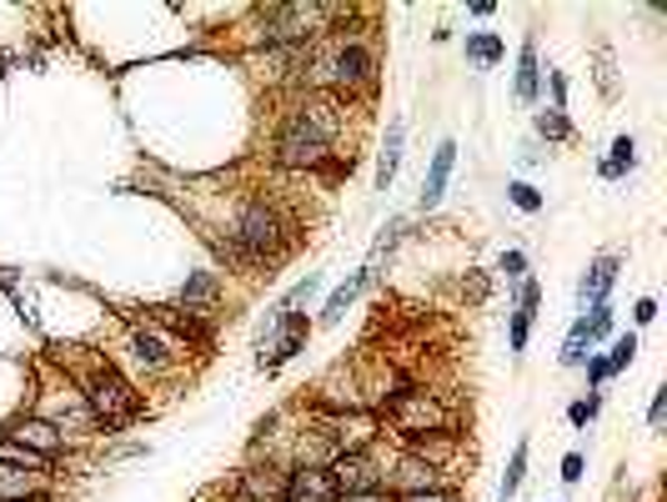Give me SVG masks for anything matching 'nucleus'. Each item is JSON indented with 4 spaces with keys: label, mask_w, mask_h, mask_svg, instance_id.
Here are the masks:
<instances>
[{
    "label": "nucleus",
    "mask_w": 667,
    "mask_h": 502,
    "mask_svg": "<svg viewBox=\"0 0 667 502\" xmlns=\"http://www.w3.org/2000/svg\"><path fill=\"white\" fill-rule=\"evenodd\" d=\"M206 247L216 251V262L226 272H251V277L262 272V277H272L297 247V222L276 197L251 191V197L236 201L231 222L222 231H206Z\"/></svg>",
    "instance_id": "nucleus-1"
},
{
    "label": "nucleus",
    "mask_w": 667,
    "mask_h": 502,
    "mask_svg": "<svg viewBox=\"0 0 667 502\" xmlns=\"http://www.w3.org/2000/svg\"><path fill=\"white\" fill-rule=\"evenodd\" d=\"M347 121V101L327 91H301L272 131V166L276 172H327L341 176L337 136Z\"/></svg>",
    "instance_id": "nucleus-2"
},
{
    "label": "nucleus",
    "mask_w": 667,
    "mask_h": 502,
    "mask_svg": "<svg viewBox=\"0 0 667 502\" xmlns=\"http://www.w3.org/2000/svg\"><path fill=\"white\" fill-rule=\"evenodd\" d=\"M76 397L80 407L91 412L96 432H126V427H136L151 412L141 387L105 357H91L86 367H76Z\"/></svg>",
    "instance_id": "nucleus-3"
},
{
    "label": "nucleus",
    "mask_w": 667,
    "mask_h": 502,
    "mask_svg": "<svg viewBox=\"0 0 667 502\" xmlns=\"http://www.w3.org/2000/svg\"><path fill=\"white\" fill-rule=\"evenodd\" d=\"M126 357H131V367H141L146 377H166V372L181 367V347L171 342L166 331L151 327V322H131V331H126Z\"/></svg>",
    "instance_id": "nucleus-4"
},
{
    "label": "nucleus",
    "mask_w": 667,
    "mask_h": 502,
    "mask_svg": "<svg viewBox=\"0 0 667 502\" xmlns=\"http://www.w3.org/2000/svg\"><path fill=\"white\" fill-rule=\"evenodd\" d=\"M327 473H331V488H337V502L341 498H356V492H372V488H387V482H381L377 448H367V452H337Z\"/></svg>",
    "instance_id": "nucleus-5"
},
{
    "label": "nucleus",
    "mask_w": 667,
    "mask_h": 502,
    "mask_svg": "<svg viewBox=\"0 0 667 502\" xmlns=\"http://www.w3.org/2000/svg\"><path fill=\"white\" fill-rule=\"evenodd\" d=\"M0 427H5V432H11L15 442H26L30 452H40V457H46L51 467H61V457H71L66 432H61L55 423H46L40 412H15L11 423H0Z\"/></svg>",
    "instance_id": "nucleus-6"
},
{
    "label": "nucleus",
    "mask_w": 667,
    "mask_h": 502,
    "mask_svg": "<svg viewBox=\"0 0 667 502\" xmlns=\"http://www.w3.org/2000/svg\"><path fill=\"white\" fill-rule=\"evenodd\" d=\"M542 306V287H537L532 277L523 281V287H512V312H507V352H512V362L523 367V357H527V342H532V327H537V312Z\"/></svg>",
    "instance_id": "nucleus-7"
},
{
    "label": "nucleus",
    "mask_w": 667,
    "mask_h": 502,
    "mask_svg": "<svg viewBox=\"0 0 667 502\" xmlns=\"http://www.w3.org/2000/svg\"><path fill=\"white\" fill-rule=\"evenodd\" d=\"M542 36L527 30L523 36V51H517V71H512V101L523 111H537L542 106Z\"/></svg>",
    "instance_id": "nucleus-8"
},
{
    "label": "nucleus",
    "mask_w": 667,
    "mask_h": 502,
    "mask_svg": "<svg viewBox=\"0 0 667 502\" xmlns=\"http://www.w3.org/2000/svg\"><path fill=\"white\" fill-rule=\"evenodd\" d=\"M287 473L291 467L281 463V457H262V463H247L236 473L231 492H241V498H251V502H281L287 498Z\"/></svg>",
    "instance_id": "nucleus-9"
},
{
    "label": "nucleus",
    "mask_w": 667,
    "mask_h": 502,
    "mask_svg": "<svg viewBox=\"0 0 667 502\" xmlns=\"http://www.w3.org/2000/svg\"><path fill=\"white\" fill-rule=\"evenodd\" d=\"M617 277H622V256L617 251H597L588 262V272L577 277V312H588L597 302H613Z\"/></svg>",
    "instance_id": "nucleus-10"
},
{
    "label": "nucleus",
    "mask_w": 667,
    "mask_h": 502,
    "mask_svg": "<svg viewBox=\"0 0 667 502\" xmlns=\"http://www.w3.org/2000/svg\"><path fill=\"white\" fill-rule=\"evenodd\" d=\"M222 297H226V287L216 272H186L181 291H176V306L201 322H222Z\"/></svg>",
    "instance_id": "nucleus-11"
},
{
    "label": "nucleus",
    "mask_w": 667,
    "mask_h": 502,
    "mask_svg": "<svg viewBox=\"0 0 667 502\" xmlns=\"http://www.w3.org/2000/svg\"><path fill=\"white\" fill-rule=\"evenodd\" d=\"M452 172H457V141L452 136H442L432 151V161H427V176H421V191H417V212H437L446 197V186H452Z\"/></svg>",
    "instance_id": "nucleus-12"
},
{
    "label": "nucleus",
    "mask_w": 667,
    "mask_h": 502,
    "mask_svg": "<svg viewBox=\"0 0 667 502\" xmlns=\"http://www.w3.org/2000/svg\"><path fill=\"white\" fill-rule=\"evenodd\" d=\"M312 317H306V312H301V317H291V327L281 331V337H276L272 347H266V352H256V372H262V377H276V372L281 367H291V362L301 357V352H306V342H312Z\"/></svg>",
    "instance_id": "nucleus-13"
},
{
    "label": "nucleus",
    "mask_w": 667,
    "mask_h": 502,
    "mask_svg": "<svg viewBox=\"0 0 667 502\" xmlns=\"http://www.w3.org/2000/svg\"><path fill=\"white\" fill-rule=\"evenodd\" d=\"M377 287V277H372L367 266H356L352 277L341 281L337 291H331L327 302H322V312H316L312 317V327H322V331H331V327H341V322H347V312H352L356 302H362V297H367V291Z\"/></svg>",
    "instance_id": "nucleus-14"
},
{
    "label": "nucleus",
    "mask_w": 667,
    "mask_h": 502,
    "mask_svg": "<svg viewBox=\"0 0 667 502\" xmlns=\"http://www.w3.org/2000/svg\"><path fill=\"white\" fill-rule=\"evenodd\" d=\"M402 156H406V121H387V136H381V151H377V191L387 197L397 186V172H402Z\"/></svg>",
    "instance_id": "nucleus-15"
},
{
    "label": "nucleus",
    "mask_w": 667,
    "mask_h": 502,
    "mask_svg": "<svg viewBox=\"0 0 667 502\" xmlns=\"http://www.w3.org/2000/svg\"><path fill=\"white\" fill-rule=\"evenodd\" d=\"M462 55H467V66L477 71V76H487V71H498L502 61H507V40H502L498 30H467V36H462Z\"/></svg>",
    "instance_id": "nucleus-16"
},
{
    "label": "nucleus",
    "mask_w": 667,
    "mask_h": 502,
    "mask_svg": "<svg viewBox=\"0 0 667 502\" xmlns=\"http://www.w3.org/2000/svg\"><path fill=\"white\" fill-rule=\"evenodd\" d=\"M412 237V216H392V222L377 231V241H372V256H367V272L381 281V272L397 262V251H402V241Z\"/></svg>",
    "instance_id": "nucleus-17"
},
{
    "label": "nucleus",
    "mask_w": 667,
    "mask_h": 502,
    "mask_svg": "<svg viewBox=\"0 0 667 502\" xmlns=\"http://www.w3.org/2000/svg\"><path fill=\"white\" fill-rule=\"evenodd\" d=\"M638 161H642V151H638V136L632 131H622L613 146H607V156L597 161V181H628L632 172H638Z\"/></svg>",
    "instance_id": "nucleus-18"
},
{
    "label": "nucleus",
    "mask_w": 667,
    "mask_h": 502,
    "mask_svg": "<svg viewBox=\"0 0 667 502\" xmlns=\"http://www.w3.org/2000/svg\"><path fill=\"white\" fill-rule=\"evenodd\" d=\"M287 498L291 502H337L327 467H291L287 473Z\"/></svg>",
    "instance_id": "nucleus-19"
},
{
    "label": "nucleus",
    "mask_w": 667,
    "mask_h": 502,
    "mask_svg": "<svg viewBox=\"0 0 667 502\" xmlns=\"http://www.w3.org/2000/svg\"><path fill=\"white\" fill-rule=\"evenodd\" d=\"M51 488L46 473H26V467H5L0 463V502H30Z\"/></svg>",
    "instance_id": "nucleus-20"
},
{
    "label": "nucleus",
    "mask_w": 667,
    "mask_h": 502,
    "mask_svg": "<svg viewBox=\"0 0 667 502\" xmlns=\"http://www.w3.org/2000/svg\"><path fill=\"white\" fill-rule=\"evenodd\" d=\"M527 467H532V437H517V448H512V457H507V473H502V482H498V502H512L523 492Z\"/></svg>",
    "instance_id": "nucleus-21"
},
{
    "label": "nucleus",
    "mask_w": 667,
    "mask_h": 502,
    "mask_svg": "<svg viewBox=\"0 0 667 502\" xmlns=\"http://www.w3.org/2000/svg\"><path fill=\"white\" fill-rule=\"evenodd\" d=\"M572 121H567V111H552V106H537L532 111V141L542 146H567L572 141Z\"/></svg>",
    "instance_id": "nucleus-22"
},
{
    "label": "nucleus",
    "mask_w": 667,
    "mask_h": 502,
    "mask_svg": "<svg viewBox=\"0 0 667 502\" xmlns=\"http://www.w3.org/2000/svg\"><path fill=\"white\" fill-rule=\"evenodd\" d=\"M588 352H597V347H592V337H588V322L572 317V327H567L563 347H557V367H563V372H582Z\"/></svg>",
    "instance_id": "nucleus-23"
},
{
    "label": "nucleus",
    "mask_w": 667,
    "mask_h": 502,
    "mask_svg": "<svg viewBox=\"0 0 667 502\" xmlns=\"http://www.w3.org/2000/svg\"><path fill=\"white\" fill-rule=\"evenodd\" d=\"M577 317L588 322L592 347H607L617 337V306L613 302H597V306H588V312H577Z\"/></svg>",
    "instance_id": "nucleus-24"
},
{
    "label": "nucleus",
    "mask_w": 667,
    "mask_h": 502,
    "mask_svg": "<svg viewBox=\"0 0 667 502\" xmlns=\"http://www.w3.org/2000/svg\"><path fill=\"white\" fill-rule=\"evenodd\" d=\"M638 352H642V337H638V331H617L602 357H607V372H613V377H622V372L638 362Z\"/></svg>",
    "instance_id": "nucleus-25"
},
{
    "label": "nucleus",
    "mask_w": 667,
    "mask_h": 502,
    "mask_svg": "<svg viewBox=\"0 0 667 502\" xmlns=\"http://www.w3.org/2000/svg\"><path fill=\"white\" fill-rule=\"evenodd\" d=\"M322 287H327V277H322V272H306V277H301V281H291V287L281 291L276 302H281V306H291V312H301V306H312L316 297H322Z\"/></svg>",
    "instance_id": "nucleus-26"
},
{
    "label": "nucleus",
    "mask_w": 667,
    "mask_h": 502,
    "mask_svg": "<svg viewBox=\"0 0 667 502\" xmlns=\"http://www.w3.org/2000/svg\"><path fill=\"white\" fill-rule=\"evenodd\" d=\"M597 417H602V392H582L567 402V427H572V432H588Z\"/></svg>",
    "instance_id": "nucleus-27"
},
{
    "label": "nucleus",
    "mask_w": 667,
    "mask_h": 502,
    "mask_svg": "<svg viewBox=\"0 0 667 502\" xmlns=\"http://www.w3.org/2000/svg\"><path fill=\"white\" fill-rule=\"evenodd\" d=\"M457 297L467 306H487V302H492V272H477V266H471V272H462V277H457Z\"/></svg>",
    "instance_id": "nucleus-28"
},
{
    "label": "nucleus",
    "mask_w": 667,
    "mask_h": 502,
    "mask_svg": "<svg viewBox=\"0 0 667 502\" xmlns=\"http://www.w3.org/2000/svg\"><path fill=\"white\" fill-rule=\"evenodd\" d=\"M592 66H597V91L607 96V101H617V91H622V86H617V55H613V46H607V40L592 51Z\"/></svg>",
    "instance_id": "nucleus-29"
},
{
    "label": "nucleus",
    "mask_w": 667,
    "mask_h": 502,
    "mask_svg": "<svg viewBox=\"0 0 667 502\" xmlns=\"http://www.w3.org/2000/svg\"><path fill=\"white\" fill-rule=\"evenodd\" d=\"M492 272H498V277L507 281V287H523L527 272H532V256H527L523 247H507V251L498 256V266H492Z\"/></svg>",
    "instance_id": "nucleus-30"
},
{
    "label": "nucleus",
    "mask_w": 667,
    "mask_h": 502,
    "mask_svg": "<svg viewBox=\"0 0 667 502\" xmlns=\"http://www.w3.org/2000/svg\"><path fill=\"white\" fill-rule=\"evenodd\" d=\"M507 201H512V206H517L523 216H537L542 206H548V197H542V191H537L532 181H507Z\"/></svg>",
    "instance_id": "nucleus-31"
},
{
    "label": "nucleus",
    "mask_w": 667,
    "mask_h": 502,
    "mask_svg": "<svg viewBox=\"0 0 667 502\" xmlns=\"http://www.w3.org/2000/svg\"><path fill=\"white\" fill-rule=\"evenodd\" d=\"M557 477H563V488L572 492L577 482L588 477V452H582V448H567V452H563V463H557Z\"/></svg>",
    "instance_id": "nucleus-32"
},
{
    "label": "nucleus",
    "mask_w": 667,
    "mask_h": 502,
    "mask_svg": "<svg viewBox=\"0 0 667 502\" xmlns=\"http://www.w3.org/2000/svg\"><path fill=\"white\" fill-rule=\"evenodd\" d=\"M582 377H588V392H602V387L613 382V372H607V357H602V352H588V362H582Z\"/></svg>",
    "instance_id": "nucleus-33"
},
{
    "label": "nucleus",
    "mask_w": 667,
    "mask_h": 502,
    "mask_svg": "<svg viewBox=\"0 0 667 502\" xmlns=\"http://www.w3.org/2000/svg\"><path fill=\"white\" fill-rule=\"evenodd\" d=\"M542 86H548L552 91V111H567V91H572V86H567V76L557 66H548L542 71Z\"/></svg>",
    "instance_id": "nucleus-34"
},
{
    "label": "nucleus",
    "mask_w": 667,
    "mask_h": 502,
    "mask_svg": "<svg viewBox=\"0 0 667 502\" xmlns=\"http://www.w3.org/2000/svg\"><path fill=\"white\" fill-rule=\"evenodd\" d=\"M131 457H151V442H116V448H105V463H131Z\"/></svg>",
    "instance_id": "nucleus-35"
},
{
    "label": "nucleus",
    "mask_w": 667,
    "mask_h": 502,
    "mask_svg": "<svg viewBox=\"0 0 667 502\" xmlns=\"http://www.w3.org/2000/svg\"><path fill=\"white\" fill-rule=\"evenodd\" d=\"M667 427V387H657L653 402H647V432H663Z\"/></svg>",
    "instance_id": "nucleus-36"
},
{
    "label": "nucleus",
    "mask_w": 667,
    "mask_h": 502,
    "mask_svg": "<svg viewBox=\"0 0 667 502\" xmlns=\"http://www.w3.org/2000/svg\"><path fill=\"white\" fill-rule=\"evenodd\" d=\"M517 161H523V166H542V161H548V146H542V141H532V136H527V141L517 146Z\"/></svg>",
    "instance_id": "nucleus-37"
},
{
    "label": "nucleus",
    "mask_w": 667,
    "mask_h": 502,
    "mask_svg": "<svg viewBox=\"0 0 667 502\" xmlns=\"http://www.w3.org/2000/svg\"><path fill=\"white\" fill-rule=\"evenodd\" d=\"M632 322H638V327H653L657 322V297H638V302H632Z\"/></svg>",
    "instance_id": "nucleus-38"
},
{
    "label": "nucleus",
    "mask_w": 667,
    "mask_h": 502,
    "mask_svg": "<svg viewBox=\"0 0 667 502\" xmlns=\"http://www.w3.org/2000/svg\"><path fill=\"white\" fill-rule=\"evenodd\" d=\"M402 502H462V492L446 482V488H432V492H417V498H402Z\"/></svg>",
    "instance_id": "nucleus-39"
},
{
    "label": "nucleus",
    "mask_w": 667,
    "mask_h": 502,
    "mask_svg": "<svg viewBox=\"0 0 667 502\" xmlns=\"http://www.w3.org/2000/svg\"><path fill=\"white\" fill-rule=\"evenodd\" d=\"M467 15L471 21H492V15H498V0H471Z\"/></svg>",
    "instance_id": "nucleus-40"
},
{
    "label": "nucleus",
    "mask_w": 667,
    "mask_h": 502,
    "mask_svg": "<svg viewBox=\"0 0 667 502\" xmlns=\"http://www.w3.org/2000/svg\"><path fill=\"white\" fill-rule=\"evenodd\" d=\"M341 502H402V498L387 488H372V492H356V498H341Z\"/></svg>",
    "instance_id": "nucleus-41"
},
{
    "label": "nucleus",
    "mask_w": 667,
    "mask_h": 502,
    "mask_svg": "<svg viewBox=\"0 0 667 502\" xmlns=\"http://www.w3.org/2000/svg\"><path fill=\"white\" fill-rule=\"evenodd\" d=\"M226 502H251V498H241V492H226Z\"/></svg>",
    "instance_id": "nucleus-42"
}]
</instances>
